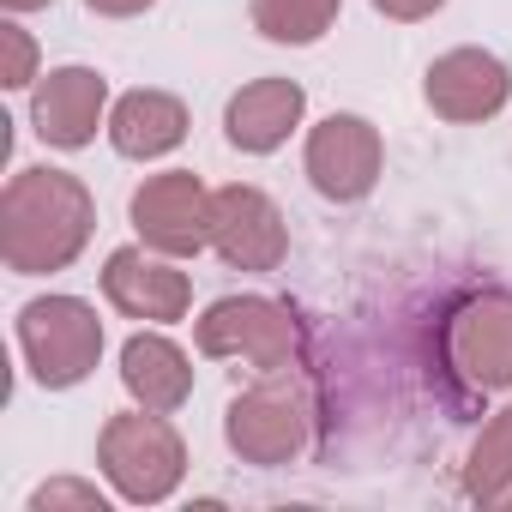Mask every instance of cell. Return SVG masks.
<instances>
[{"mask_svg":"<svg viewBox=\"0 0 512 512\" xmlns=\"http://www.w3.org/2000/svg\"><path fill=\"white\" fill-rule=\"evenodd\" d=\"M97 235V199L73 169L31 163L0 187V260L13 278L67 272Z\"/></svg>","mask_w":512,"mask_h":512,"instance_id":"6da1fadb","label":"cell"},{"mask_svg":"<svg viewBox=\"0 0 512 512\" xmlns=\"http://www.w3.org/2000/svg\"><path fill=\"white\" fill-rule=\"evenodd\" d=\"M97 470L127 506H163L187 476V440L157 410H121L97 434Z\"/></svg>","mask_w":512,"mask_h":512,"instance_id":"7a4b0ae2","label":"cell"},{"mask_svg":"<svg viewBox=\"0 0 512 512\" xmlns=\"http://www.w3.org/2000/svg\"><path fill=\"white\" fill-rule=\"evenodd\" d=\"M193 350L211 362H247L253 374H296L302 320L272 296H223L193 320Z\"/></svg>","mask_w":512,"mask_h":512,"instance_id":"3957f363","label":"cell"},{"mask_svg":"<svg viewBox=\"0 0 512 512\" xmlns=\"http://www.w3.org/2000/svg\"><path fill=\"white\" fill-rule=\"evenodd\" d=\"M19 356L43 392H73L103 362V320L85 296H37L19 308Z\"/></svg>","mask_w":512,"mask_h":512,"instance_id":"277c9868","label":"cell"},{"mask_svg":"<svg viewBox=\"0 0 512 512\" xmlns=\"http://www.w3.org/2000/svg\"><path fill=\"white\" fill-rule=\"evenodd\" d=\"M308 434H314V416H308V392L296 374H260L223 410V440L253 470L296 464L308 452Z\"/></svg>","mask_w":512,"mask_h":512,"instance_id":"5b68a950","label":"cell"},{"mask_svg":"<svg viewBox=\"0 0 512 512\" xmlns=\"http://www.w3.org/2000/svg\"><path fill=\"white\" fill-rule=\"evenodd\" d=\"M380 169H386V139L368 115H326L320 127H308L302 175L320 199L362 205L380 187Z\"/></svg>","mask_w":512,"mask_h":512,"instance_id":"8992f818","label":"cell"},{"mask_svg":"<svg viewBox=\"0 0 512 512\" xmlns=\"http://www.w3.org/2000/svg\"><path fill=\"white\" fill-rule=\"evenodd\" d=\"M211 253L229 272H278L290 260V223L253 181L211 187Z\"/></svg>","mask_w":512,"mask_h":512,"instance_id":"52a82bcc","label":"cell"},{"mask_svg":"<svg viewBox=\"0 0 512 512\" xmlns=\"http://www.w3.org/2000/svg\"><path fill=\"white\" fill-rule=\"evenodd\" d=\"M127 217L145 247L169 253V260H193L211 247V187L193 169H163L145 175L127 199Z\"/></svg>","mask_w":512,"mask_h":512,"instance_id":"ba28073f","label":"cell"},{"mask_svg":"<svg viewBox=\"0 0 512 512\" xmlns=\"http://www.w3.org/2000/svg\"><path fill=\"white\" fill-rule=\"evenodd\" d=\"M446 362L470 392H512V290L464 296L446 314Z\"/></svg>","mask_w":512,"mask_h":512,"instance_id":"9c48e42d","label":"cell"},{"mask_svg":"<svg viewBox=\"0 0 512 512\" xmlns=\"http://www.w3.org/2000/svg\"><path fill=\"white\" fill-rule=\"evenodd\" d=\"M422 103L452 121V127H476V121H494L506 103H512V67L494 55V49H446L428 61L422 73Z\"/></svg>","mask_w":512,"mask_h":512,"instance_id":"30bf717a","label":"cell"},{"mask_svg":"<svg viewBox=\"0 0 512 512\" xmlns=\"http://www.w3.org/2000/svg\"><path fill=\"white\" fill-rule=\"evenodd\" d=\"M103 296L115 314L145 320V326H175L193 308V278L157 247H115L103 260Z\"/></svg>","mask_w":512,"mask_h":512,"instance_id":"8fae6325","label":"cell"},{"mask_svg":"<svg viewBox=\"0 0 512 512\" xmlns=\"http://www.w3.org/2000/svg\"><path fill=\"white\" fill-rule=\"evenodd\" d=\"M109 79L97 67H55L31 85V133L49 151H85L109 127Z\"/></svg>","mask_w":512,"mask_h":512,"instance_id":"7c38bea8","label":"cell"},{"mask_svg":"<svg viewBox=\"0 0 512 512\" xmlns=\"http://www.w3.org/2000/svg\"><path fill=\"white\" fill-rule=\"evenodd\" d=\"M308 115V91L296 79H247L223 103V139L241 157H272L290 145V133Z\"/></svg>","mask_w":512,"mask_h":512,"instance_id":"4fadbf2b","label":"cell"},{"mask_svg":"<svg viewBox=\"0 0 512 512\" xmlns=\"http://www.w3.org/2000/svg\"><path fill=\"white\" fill-rule=\"evenodd\" d=\"M187 127H193V115H187V103H181L175 91L139 85V91L115 97L103 133H109V145H115L121 157H133V163H157V157H169V151L187 145Z\"/></svg>","mask_w":512,"mask_h":512,"instance_id":"5bb4252c","label":"cell"},{"mask_svg":"<svg viewBox=\"0 0 512 512\" xmlns=\"http://www.w3.org/2000/svg\"><path fill=\"white\" fill-rule=\"evenodd\" d=\"M121 386L139 410L175 416L193 398V356L163 332H133L121 344Z\"/></svg>","mask_w":512,"mask_h":512,"instance_id":"9a60e30c","label":"cell"},{"mask_svg":"<svg viewBox=\"0 0 512 512\" xmlns=\"http://www.w3.org/2000/svg\"><path fill=\"white\" fill-rule=\"evenodd\" d=\"M464 494L476 506H500L512 494V398L482 422V434L464 458Z\"/></svg>","mask_w":512,"mask_h":512,"instance_id":"2e32d148","label":"cell"},{"mask_svg":"<svg viewBox=\"0 0 512 512\" xmlns=\"http://www.w3.org/2000/svg\"><path fill=\"white\" fill-rule=\"evenodd\" d=\"M338 13L344 0H253V31L284 49H308L338 25Z\"/></svg>","mask_w":512,"mask_h":512,"instance_id":"e0dca14e","label":"cell"},{"mask_svg":"<svg viewBox=\"0 0 512 512\" xmlns=\"http://www.w3.org/2000/svg\"><path fill=\"white\" fill-rule=\"evenodd\" d=\"M43 73H37V37L19 25V13L0 25V85L7 91H31Z\"/></svg>","mask_w":512,"mask_h":512,"instance_id":"ac0fdd59","label":"cell"},{"mask_svg":"<svg viewBox=\"0 0 512 512\" xmlns=\"http://www.w3.org/2000/svg\"><path fill=\"white\" fill-rule=\"evenodd\" d=\"M61 506H73V512H109V494L97 482H79V476H49L43 488H31V512H61Z\"/></svg>","mask_w":512,"mask_h":512,"instance_id":"d6986e66","label":"cell"},{"mask_svg":"<svg viewBox=\"0 0 512 512\" xmlns=\"http://www.w3.org/2000/svg\"><path fill=\"white\" fill-rule=\"evenodd\" d=\"M440 7H446V0H374V13L392 19V25H422V19H434Z\"/></svg>","mask_w":512,"mask_h":512,"instance_id":"ffe728a7","label":"cell"},{"mask_svg":"<svg viewBox=\"0 0 512 512\" xmlns=\"http://www.w3.org/2000/svg\"><path fill=\"white\" fill-rule=\"evenodd\" d=\"M85 7H91L97 19H139V13L157 7V0H85Z\"/></svg>","mask_w":512,"mask_h":512,"instance_id":"44dd1931","label":"cell"},{"mask_svg":"<svg viewBox=\"0 0 512 512\" xmlns=\"http://www.w3.org/2000/svg\"><path fill=\"white\" fill-rule=\"evenodd\" d=\"M7 13H37V7H55V0H0Z\"/></svg>","mask_w":512,"mask_h":512,"instance_id":"7402d4cb","label":"cell"}]
</instances>
